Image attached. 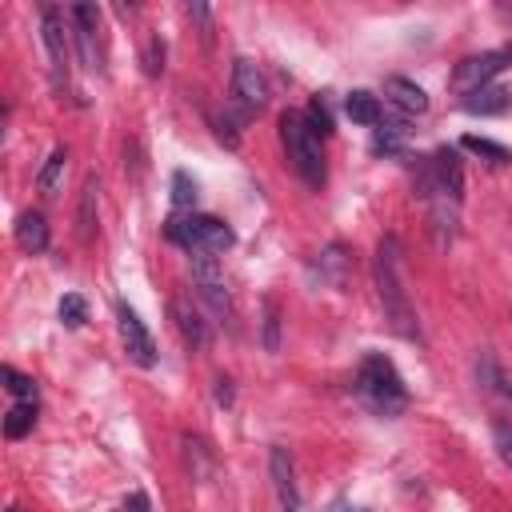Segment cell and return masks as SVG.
<instances>
[{
	"label": "cell",
	"mask_w": 512,
	"mask_h": 512,
	"mask_svg": "<svg viewBox=\"0 0 512 512\" xmlns=\"http://www.w3.org/2000/svg\"><path fill=\"white\" fill-rule=\"evenodd\" d=\"M376 296L384 304V320L404 336V340H420V324L416 312L408 304V292L400 284V244L396 236H384L376 248Z\"/></svg>",
	"instance_id": "1"
},
{
	"label": "cell",
	"mask_w": 512,
	"mask_h": 512,
	"mask_svg": "<svg viewBox=\"0 0 512 512\" xmlns=\"http://www.w3.org/2000/svg\"><path fill=\"white\" fill-rule=\"evenodd\" d=\"M356 392L380 416H396L408 404V388H404L396 364L388 356H380V352H372V356L360 360V368H356Z\"/></svg>",
	"instance_id": "2"
},
{
	"label": "cell",
	"mask_w": 512,
	"mask_h": 512,
	"mask_svg": "<svg viewBox=\"0 0 512 512\" xmlns=\"http://www.w3.org/2000/svg\"><path fill=\"white\" fill-rule=\"evenodd\" d=\"M280 140L288 152V164L296 168V176L308 188H324L328 172H324V152H320V136L308 128L304 112H284L280 116Z\"/></svg>",
	"instance_id": "3"
},
{
	"label": "cell",
	"mask_w": 512,
	"mask_h": 512,
	"mask_svg": "<svg viewBox=\"0 0 512 512\" xmlns=\"http://www.w3.org/2000/svg\"><path fill=\"white\" fill-rule=\"evenodd\" d=\"M168 240L188 248L192 256L196 252H208V256H220L236 244V232L220 220V216H204V212H184V216H172L168 220Z\"/></svg>",
	"instance_id": "4"
},
{
	"label": "cell",
	"mask_w": 512,
	"mask_h": 512,
	"mask_svg": "<svg viewBox=\"0 0 512 512\" xmlns=\"http://www.w3.org/2000/svg\"><path fill=\"white\" fill-rule=\"evenodd\" d=\"M508 64H512V48H488V52H480V56H464V60L456 64V72H452V92L472 96V92H480L484 84H492Z\"/></svg>",
	"instance_id": "5"
},
{
	"label": "cell",
	"mask_w": 512,
	"mask_h": 512,
	"mask_svg": "<svg viewBox=\"0 0 512 512\" xmlns=\"http://www.w3.org/2000/svg\"><path fill=\"white\" fill-rule=\"evenodd\" d=\"M116 328H120V340H124V352L136 368H152L156 364V340L152 332L144 328V320L136 316V308L128 304H116Z\"/></svg>",
	"instance_id": "6"
},
{
	"label": "cell",
	"mask_w": 512,
	"mask_h": 512,
	"mask_svg": "<svg viewBox=\"0 0 512 512\" xmlns=\"http://www.w3.org/2000/svg\"><path fill=\"white\" fill-rule=\"evenodd\" d=\"M192 280H196L200 296H204L220 316L232 312V304H228V288H224V272H220V260H216V256L196 252V256H192Z\"/></svg>",
	"instance_id": "7"
},
{
	"label": "cell",
	"mask_w": 512,
	"mask_h": 512,
	"mask_svg": "<svg viewBox=\"0 0 512 512\" xmlns=\"http://www.w3.org/2000/svg\"><path fill=\"white\" fill-rule=\"evenodd\" d=\"M232 96H236V104H244L248 112H260L264 104H268V80H264V72L252 64V60H236L232 64Z\"/></svg>",
	"instance_id": "8"
},
{
	"label": "cell",
	"mask_w": 512,
	"mask_h": 512,
	"mask_svg": "<svg viewBox=\"0 0 512 512\" xmlns=\"http://www.w3.org/2000/svg\"><path fill=\"white\" fill-rule=\"evenodd\" d=\"M268 472H272V488H276V500L284 512H300V488H296V468H292V456L284 448H272L268 456Z\"/></svg>",
	"instance_id": "9"
},
{
	"label": "cell",
	"mask_w": 512,
	"mask_h": 512,
	"mask_svg": "<svg viewBox=\"0 0 512 512\" xmlns=\"http://www.w3.org/2000/svg\"><path fill=\"white\" fill-rule=\"evenodd\" d=\"M384 96H388V104H396L404 116H424V112H428V92H424L416 80H408V76H388V80H384Z\"/></svg>",
	"instance_id": "10"
},
{
	"label": "cell",
	"mask_w": 512,
	"mask_h": 512,
	"mask_svg": "<svg viewBox=\"0 0 512 512\" xmlns=\"http://www.w3.org/2000/svg\"><path fill=\"white\" fill-rule=\"evenodd\" d=\"M172 320H176V328H180V336H184L188 348H204L208 344V324H204L200 308L188 296H176L172 300Z\"/></svg>",
	"instance_id": "11"
},
{
	"label": "cell",
	"mask_w": 512,
	"mask_h": 512,
	"mask_svg": "<svg viewBox=\"0 0 512 512\" xmlns=\"http://www.w3.org/2000/svg\"><path fill=\"white\" fill-rule=\"evenodd\" d=\"M44 44H48V56H52V68L56 72H68V24H64V12L60 8H44Z\"/></svg>",
	"instance_id": "12"
},
{
	"label": "cell",
	"mask_w": 512,
	"mask_h": 512,
	"mask_svg": "<svg viewBox=\"0 0 512 512\" xmlns=\"http://www.w3.org/2000/svg\"><path fill=\"white\" fill-rule=\"evenodd\" d=\"M508 108H512V92L500 84H484L480 92L464 96V112H472V116H500Z\"/></svg>",
	"instance_id": "13"
},
{
	"label": "cell",
	"mask_w": 512,
	"mask_h": 512,
	"mask_svg": "<svg viewBox=\"0 0 512 512\" xmlns=\"http://www.w3.org/2000/svg\"><path fill=\"white\" fill-rule=\"evenodd\" d=\"M16 244L24 252H44L48 248V224H44L40 212H20V220H16Z\"/></svg>",
	"instance_id": "14"
},
{
	"label": "cell",
	"mask_w": 512,
	"mask_h": 512,
	"mask_svg": "<svg viewBox=\"0 0 512 512\" xmlns=\"http://www.w3.org/2000/svg\"><path fill=\"white\" fill-rule=\"evenodd\" d=\"M344 112H348V120H352V124H364V128L380 124V116H384L380 100H376L372 92H364V88L348 92V100H344Z\"/></svg>",
	"instance_id": "15"
},
{
	"label": "cell",
	"mask_w": 512,
	"mask_h": 512,
	"mask_svg": "<svg viewBox=\"0 0 512 512\" xmlns=\"http://www.w3.org/2000/svg\"><path fill=\"white\" fill-rule=\"evenodd\" d=\"M32 424H36V400H16L8 408V416H4V436L20 440L24 432H32Z\"/></svg>",
	"instance_id": "16"
},
{
	"label": "cell",
	"mask_w": 512,
	"mask_h": 512,
	"mask_svg": "<svg viewBox=\"0 0 512 512\" xmlns=\"http://www.w3.org/2000/svg\"><path fill=\"white\" fill-rule=\"evenodd\" d=\"M460 148H468L472 156L488 160L492 168L508 164V148H504V144H496V140H488V136H464V140H460Z\"/></svg>",
	"instance_id": "17"
},
{
	"label": "cell",
	"mask_w": 512,
	"mask_h": 512,
	"mask_svg": "<svg viewBox=\"0 0 512 512\" xmlns=\"http://www.w3.org/2000/svg\"><path fill=\"white\" fill-rule=\"evenodd\" d=\"M64 160H68V152H64V148H52L48 164L40 168V176H36V188H40L44 196H52V192H56V184H60V172H64Z\"/></svg>",
	"instance_id": "18"
},
{
	"label": "cell",
	"mask_w": 512,
	"mask_h": 512,
	"mask_svg": "<svg viewBox=\"0 0 512 512\" xmlns=\"http://www.w3.org/2000/svg\"><path fill=\"white\" fill-rule=\"evenodd\" d=\"M172 204H176V212L196 208V180L188 172H172Z\"/></svg>",
	"instance_id": "19"
},
{
	"label": "cell",
	"mask_w": 512,
	"mask_h": 512,
	"mask_svg": "<svg viewBox=\"0 0 512 512\" xmlns=\"http://www.w3.org/2000/svg\"><path fill=\"white\" fill-rule=\"evenodd\" d=\"M96 192H100V184L96 180H88L84 184V196H80V216H76V224H80V240H92V212H96Z\"/></svg>",
	"instance_id": "20"
},
{
	"label": "cell",
	"mask_w": 512,
	"mask_h": 512,
	"mask_svg": "<svg viewBox=\"0 0 512 512\" xmlns=\"http://www.w3.org/2000/svg\"><path fill=\"white\" fill-rule=\"evenodd\" d=\"M56 312H60V324H64V328H80V324L88 320V300H84V296H76V292H68V296L60 300V308H56Z\"/></svg>",
	"instance_id": "21"
},
{
	"label": "cell",
	"mask_w": 512,
	"mask_h": 512,
	"mask_svg": "<svg viewBox=\"0 0 512 512\" xmlns=\"http://www.w3.org/2000/svg\"><path fill=\"white\" fill-rule=\"evenodd\" d=\"M0 376H4V388H8L16 400H36V380H32V376L16 372L12 364H4V368H0Z\"/></svg>",
	"instance_id": "22"
},
{
	"label": "cell",
	"mask_w": 512,
	"mask_h": 512,
	"mask_svg": "<svg viewBox=\"0 0 512 512\" xmlns=\"http://www.w3.org/2000/svg\"><path fill=\"white\" fill-rule=\"evenodd\" d=\"M304 120H308V128H312L316 136H332V112H328V104H324V96H316V100L308 104V112H304Z\"/></svg>",
	"instance_id": "23"
},
{
	"label": "cell",
	"mask_w": 512,
	"mask_h": 512,
	"mask_svg": "<svg viewBox=\"0 0 512 512\" xmlns=\"http://www.w3.org/2000/svg\"><path fill=\"white\" fill-rule=\"evenodd\" d=\"M264 348L276 352L280 348V312L272 300H264Z\"/></svg>",
	"instance_id": "24"
},
{
	"label": "cell",
	"mask_w": 512,
	"mask_h": 512,
	"mask_svg": "<svg viewBox=\"0 0 512 512\" xmlns=\"http://www.w3.org/2000/svg\"><path fill=\"white\" fill-rule=\"evenodd\" d=\"M400 140H404V124H384V128H376L372 148H376V152H396Z\"/></svg>",
	"instance_id": "25"
},
{
	"label": "cell",
	"mask_w": 512,
	"mask_h": 512,
	"mask_svg": "<svg viewBox=\"0 0 512 512\" xmlns=\"http://www.w3.org/2000/svg\"><path fill=\"white\" fill-rule=\"evenodd\" d=\"M484 376H488V384H492L504 400H512V372H504V368H496L492 360H484Z\"/></svg>",
	"instance_id": "26"
},
{
	"label": "cell",
	"mask_w": 512,
	"mask_h": 512,
	"mask_svg": "<svg viewBox=\"0 0 512 512\" xmlns=\"http://www.w3.org/2000/svg\"><path fill=\"white\" fill-rule=\"evenodd\" d=\"M184 12H188V20H196V24H200V40H204V44H212V12H208L204 4H196V0H192Z\"/></svg>",
	"instance_id": "27"
},
{
	"label": "cell",
	"mask_w": 512,
	"mask_h": 512,
	"mask_svg": "<svg viewBox=\"0 0 512 512\" xmlns=\"http://www.w3.org/2000/svg\"><path fill=\"white\" fill-rule=\"evenodd\" d=\"M492 440H496L500 460L512 468V424H496V428H492Z\"/></svg>",
	"instance_id": "28"
},
{
	"label": "cell",
	"mask_w": 512,
	"mask_h": 512,
	"mask_svg": "<svg viewBox=\"0 0 512 512\" xmlns=\"http://www.w3.org/2000/svg\"><path fill=\"white\" fill-rule=\"evenodd\" d=\"M144 60H148V64H144L148 76H160V72H164V44H160V36L148 40V56H144Z\"/></svg>",
	"instance_id": "29"
},
{
	"label": "cell",
	"mask_w": 512,
	"mask_h": 512,
	"mask_svg": "<svg viewBox=\"0 0 512 512\" xmlns=\"http://www.w3.org/2000/svg\"><path fill=\"white\" fill-rule=\"evenodd\" d=\"M228 384H232V380H224V376L216 380V400H220V404H232V388H228Z\"/></svg>",
	"instance_id": "30"
},
{
	"label": "cell",
	"mask_w": 512,
	"mask_h": 512,
	"mask_svg": "<svg viewBox=\"0 0 512 512\" xmlns=\"http://www.w3.org/2000/svg\"><path fill=\"white\" fill-rule=\"evenodd\" d=\"M8 512H24V508H8Z\"/></svg>",
	"instance_id": "31"
}]
</instances>
